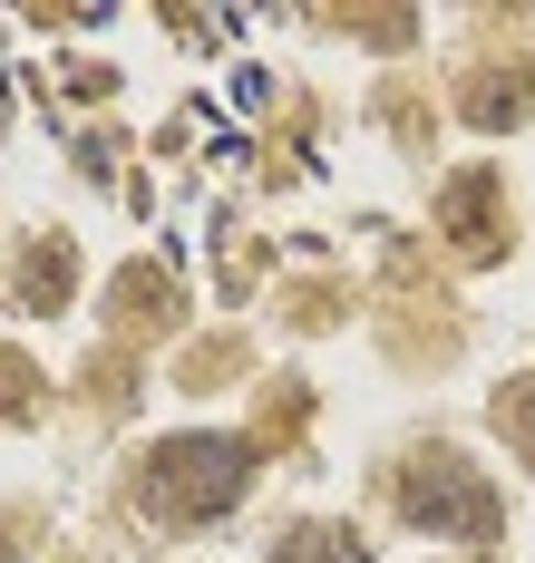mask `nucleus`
<instances>
[{"mask_svg":"<svg viewBox=\"0 0 535 563\" xmlns=\"http://www.w3.org/2000/svg\"><path fill=\"white\" fill-rule=\"evenodd\" d=\"M283 563H370V554H360L341 525H331V534H321V525H302L293 544H283Z\"/></svg>","mask_w":535,"mask_h":563,"instance_id":"3","label":"nucleus"},{"mask_svg":"<svg viewBox=\"0 0 535 563\" xmlns=\"http://www.w3.org/2000/svg\"><path fill=\"white\" fill-rule=\"evenodd\" d=\"M400 506H410V525H428V534H487V525H496V506H487L477 486H458L448 466H410Z\"/></svg>","mask_w":535,"mask_h":563,"instance_id":"2","label":"nucleus"},{"mask_svg":"<svg viewBox=\"0 0 535 563\" xmlns=\"http://www.w3.org/2000/svg\"><path fill=\"white\" fill-rule=\"evenodd\" d=\"M243 456L234 438H176V448H156V476H146V506L195 525V515H225L243 496Z\"/></svg>","mask_w":535,"mask_h":563,"instance_id":"1","label":"nucleus"}]
</instances>
